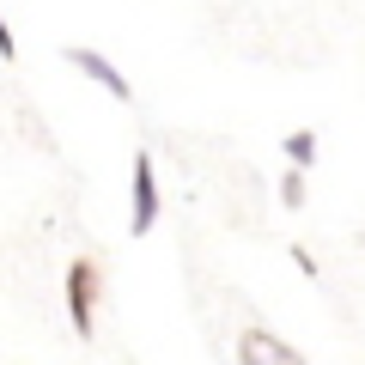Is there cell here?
Returning a JSON list of instances; mask_svg holds the SVG:
<instances>
[{"label":"cell","mask_w":365,"mask_h":365,"mask_svg":"<svg viewBox=\"0 0 365 365\" xmlns=\"http://www.w3.org/2000/svg\"><path fill=\"white\" fill-rule=\"evenodd\" d=\"M98 292H104L98 262L79 256L73 268H67V323H73V335H91V329H98Z\"/></svg>","instance_id":"6da1fadb"},{"label":"cell","mask_w":365,"mask_h":365,"mask_svg":"<svg viewBox=\"0 0 365 365\" xmlns=\"http://www.w3.org/2000/svg\"><path fill=\"white\" fill-rule=\"evenodd\" d=\"M158 220V170L146 153H134V177H128V232H153Z\"/></svg>","instance_id":"7a4b0ae2"},{"label":"cell","mask_w":365,"mask_h":365,"mask_svg":"<svg viewBox=\"0 0 365 365\" xmlns=\"http://www.w3.org/2000/svg\"><path fill=\"white\" fill-rule=\"evenodd\" d=\"M237 359H244V365H304L299 347H287V341L268 335V329H244V341H237Z\"/></svg>","instance_id":"3957f363"},{"label":"cell","mask_w":365,"mask_h":365,"mask_svg":"<svg viewBox=\"0 0 365 365\" xmlns=\"http://www.w3.org/2000/svg\"><path fill=\"white\" fill-rule=\"evenodd\" d=\"M67 61H73V67H79V73H86V79H98V86H104L110 98H116V104H122V98H134V86H128V79H122V67H116V61H104V55H98V49H73V55H67Z\"/></svg>","instance_id":"277c9868"},{"label":"cell","mask_w":365,"mask_h":365,"mask_svg":"<svg viewBox=\"0 0 365 365\" xmlns=\"http://www.w3.org/2000/svg\"><path fill=\"white\" fill-rule=\"evenodd\" d=\"M287 158H292V165H311V158H317V134H287Z\"/></svg>","instance_id":"5b68a950"},{"label":"cell","mask_w":365,"mask_h":365,"mask_svg":"<svg viewBox=\"0 0 365 365\" xmlns=\"http://www.w3.org/2000/svg\"><path fill=\"white\" fill-rule=\"evenodd\" d=\"M280 201H287V207H304V170H299V165L280 177Z\"/></svg>","instance_id":"8992f818"},{"label":"cell","mask_w":365,"mask_h":365,"mask_svg":"<svg viewBox=\"0 0 365 365\" xmlns=\"http://www.w3.org/2000/svg\"><path fill=\"white\" fill-rule=\"evenodd\" d=\"M0 55H6V61L19 55V43H13V31H6V19H0Z\"/></svg>","instance_id":"52a82bcc"}]
</instances>
